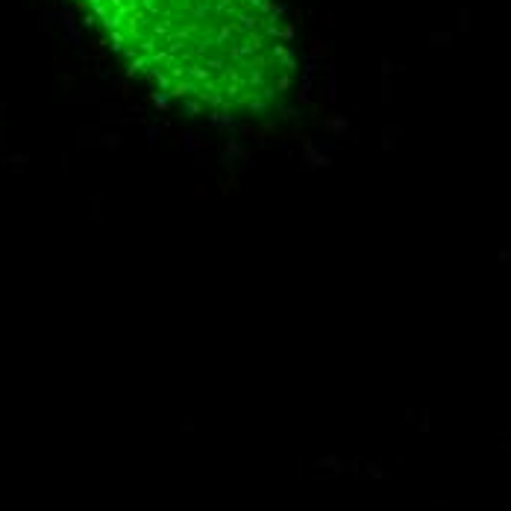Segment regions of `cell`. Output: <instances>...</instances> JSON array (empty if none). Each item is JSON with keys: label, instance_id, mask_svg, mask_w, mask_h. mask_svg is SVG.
I'll return each instance as SVG.
<instances>
[{"label": "cell", "instance_id": "cell-1", "mask_svg": "<svg viewBox=\"0 0 511 511\" xmlns=\"http://www.w3.org/2000/svg\"><path fill=\"white\" fill-rule=\"evenodd\" d=\"M118 56L173 103L235 118L271 109L294 79L282 0H77Z\"/></svg>", "mask_w": 511, "mask_h": 511}]
</instances>
